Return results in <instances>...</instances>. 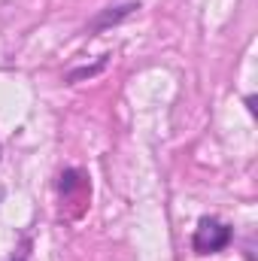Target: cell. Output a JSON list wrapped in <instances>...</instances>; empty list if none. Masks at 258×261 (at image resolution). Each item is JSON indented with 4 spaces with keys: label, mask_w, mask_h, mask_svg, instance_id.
I'll use <instances>...</instances> for the list:
<instances>
[{
    "label": "cell",
    "mask_w": 258,
    "mask_h": 261,
    "mask_svg": "<svg viewBox=\"0 0 258 261\" xmlns=\"http://www.w3.org/2000/svg\"><path fill=\"white\" fill-rule=\"evenodd\" d=\"M231 243V228L219 219H200L197 231H194V249L200 255H210V252H219Z\"/></svg>",
    "instance_id": "obj_1"
},
{
    "label": "cell",
    "mask_w": 258,
    "mask_h": 261,
    "mask_svg": "<svg viewBox=\"0 0 258 261\" xmlns=\"http://www.w3.org/2000/svg\"><path fill=\"white\" fill-rule=\"evenodd\" d=\"M134 9H140V3H122V6H110V9H104V12L91 21V31H104V28H110V24H119L122 18H128Z\"/></svg>",
    "instance_id": "obj_2"
},
{
    "label": "cell",
    "mask_w": 258,
    "mask_h": 261,
    "mask_svg": "<svg viewBox=\"0 0 258 261\" xmlns=\"http://www.w3.org/2000/svg\"><path fill=\"white\" fill-rule=\"evenodd\" d=\"M104 64H107V58H100L94 67H79V70H73V73H70V82H79L82 76H94V73H100V70H104Z\"/></svg>",
    "instance_id": "obj_3"
}]
</instances>
